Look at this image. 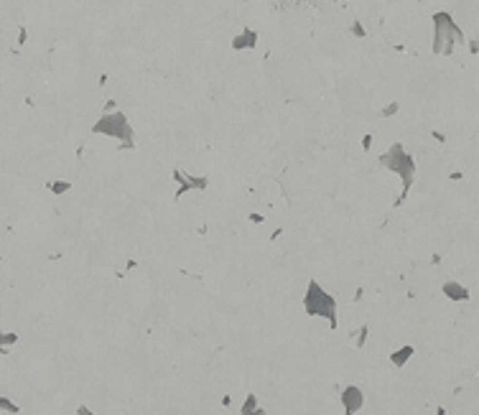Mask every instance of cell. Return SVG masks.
I'll return each instance as SVG.
<instances>
[{
    "instance_id": "6da1fadb",
    "label": "cell",
    "mask_w": 479,
    "mask_h": 415,
    "mask_svg": "<svg viewBox=\"0 0 479 415\" xmlns=\"http://www.w3.org/2000/svg\"><path fill=\"white\" fill-rule=\"evenodd\" d=\"M380 166L387 168V171H395L400 178H403V191H400V199L395 201V207H400L408 199V191H410V186H413V181H416V161H413V155H408L400 143H393V145H390V151L380 155Z\"/></svg>"
},
{
    "instance_id": "7a4b0ae2",
    "label": "cell",
    "mask_w": 479,
    "mask_h": 415,
    "mask_svg": "<svg viewBox=\"0 0 479 415\" xmlns=\"http://www.w3.org/2000/svg\"><path fill=\"white\" fill-rule=\"evenodd\" d=\"M464 31L454 23L451 13L439 10L433 13V54L436 56H451L456 43H464Z\"/></svg>"
},
{
    "instance_id": "3957f363",
    "label": "cell",
    "mask_w": 479,
    "mask_h": 415,
    "mask_svg": "<svg viewBox=\"0 0 479 415\" xmlns=\"http://www.w3.org/2000/svg\"><path fill=\"white\" fill-rule=\"evenodd\" d=\"M92 132L95 135H107V138H115L122 143V148H133L135 145V140H133V125L125 112L120 110H113V112H105L102 117H99L95 125H92Z\"/></svg>"
},
{
    "instance_id": "277c9868",
    "label": "cell",
    "mask_w": 479,
    "mask_h": 415,
    "mask_svg": "<svg viewBox=\"0 0 479 415\" xmlns=\"http://www.w3.org/2000/svg\"><path fill=\"white\" fill-rule=\"evenodd\" d=\"M304 311L308 316H321L331 323V329H337V301L331 293H326L316 280H311L304 296Z\"/></svg>"
},
{
    "instance_id": "5b68a950",
    "label": "cell",
    "mask_w": 479,
    "mask_h": 415,
    "mask_svg": "<svg viewBox=\"0 0 479 415\" xmlns=\"http://www.w3.org/2000/svg\"><path fill=\"white\" fill-rule=\"evenodd\" d=\"M173 181H176V196H179V199H181L184 194H189L192 189H207V186H209V181H207V178L189 176V173L179 171V168L173 171Z\"/></svg>"
},
{
    "instance_id": "8992f818",
    "label": "cell",
    "mask_w": 479,
    "mask_h": 415,
    "mask_svg": "<svg viewBox=\"0 0 479 415\" xmlns=\"http://www.w3.org/2000/svg\"><path fill=\"white\" fill-rule=\"evenodd\" d=\"M362 405H364V392L357 385H347V387L342 390V408H344V413H347V415L360 413Z\"/></svg>"
},
{
    "instance_id": "52a82bcc",
    "label": "cell",
    "mask_w": 479,
    "mask_h": 415,
    "mask_svg": "<svg viewBox=\"0 0 479 415\" xmlns=\"http://www.w3.org/2000/svg\"><path fill=\"white\" fill-rule=\"evenodd\" d=\"M258 41H260V33L255 31V28H242L237 36L232 38L230 46L235 49V51H248V49H255V46H258Z\"/></svg>"
},
{
    "instance_id": "ba28073f",
    "label": "cell",
    "mask_w": 479,
    "mask_h": 415,
    "mask_svg": "<svg viewBox=\"0 0 479 415\" xmlns=\"http://www.w3.org/2000/svg\"><path fill=\"white\" fill-rule=\"evenodd\" d=\"M441 290L449 301H469V290H466L461 283H456V280H446Z\"/></svg>"
},
{
    "instance_id": "9c48e42d",
    "label": "cell",
    "mask_w": 479,
    "mask_h": 415,
    "mask_svg": "<svg viewBox=\"0 0 479 415\" xmlns=\"http://www.w3.org/2000/svg\"><path fill=\"white\" fill-rule=\"evenodd\" d=\"M413 354H416V349L408 344V346H403V349H395L393 354H390V362H393V367H405Z\"/></svg>"
},
{
    "instance_id": "30bf717a",
    "label": "cell",
    "mask_w": 479,
    "mask_h": 415,
    "mask_svg": "<svg viewBox=\"0 0 479 415\" xmlns=\"http://www.w3.org/2000/svg\"><path fill=\"white\" fill-rule=\"evenodd\" d=\"M240 415H265V410L260 408V402H258V397H255L252 392L245 397L242 408H240Z\"/></svg>"
},
{
    "instance_id": "8fae6325",
    "label": "cell",
    "mask_w": 479,
    "mask_h": 415,
    "mask_svg": "<svg viewBox=\"0 0 479 415\" xmlns=\"http://www.w3.org/2000/svg\"><path fill=\"white\" fill-rule=\"evenodd\" d=\"M18 344V334L16 331H0V354H8L10 346Z\"/></svg>"
},
{
    "instance_id": "7c38bea8",
    "label": "cell",
    "mask_w": 479,
    "mask_h": 415,
    "mask_svg": "<svg viewBox=\"0 0 479 415\" xmlns=\"http://www.w3.org/2000/svg\"><path fill=\"white\" fill-rule=\"evenodd\" d=\"M49 191L57 194V196H64L66 191H72V181H51L49 184Z\"/></svg>"
},
{
    "instance_id": "4fadbf2b",
    "label": "cell",
    "mask_w": 479,
    "mask_h": 415,
    "mask_svg": "<svg viewBox=\"0 0 479 415\" xmlns=\"http://www.w3.org/2000/svg\"><path fill=\"white\" fill-rule=\"evenodd\" d=\"M0 410H5V413H13V415H18V405H16V402L13 400H8V397H3V395H0Z\"/></svg>"
},
{
    "instance_id": "5bb4252c",
    "label": "cell",
    "mask_w": 479,
    "mask_h": 415,
    "mask_svg": "<svg viewBox=\"0 0 479 415\" xmlns=\"http://www.w3.org/2000/svg\"><path fill=\"white\" fill-rule=\"evenodd\" d=\"M367 331H370V329L362 326L357 334H354V344H357V346H364V341H367Z\"/></svg>"
},
{
    "instance_id": "9a60e30c",
    "label": "cell",
    "mask_w": 479,
    "mask_h": 415,
    "mask_svg": "<svg viewBox=\"0 0 479 415\" xmlns=\"http://www.w3.org/2000/svg\"><path fill=\"white\" fill-rule=\"evenodd\" d=\"M352 36H357V38H364L367 36V31H364V26L360 23V20H354V23H352Z\"/></svg>"
},
{
    "instance_id": "2e32d148",
    "label": "cell",
    "mask_w": 479,
    "mask_h": 415,
    "mask_svg": "<svg viewBox=\"0 0 479 415\" xmlns=\"http://www.w3.org/2000/svg\"><path fill=\"white\" fill-rule=\"evenodd\" d=\"M398 110H400V105H398V102H390V105H385V107H383V117H390V115H395Z\"/></svg>"
},
{
    "instance_id": "e0dca14e",
    "label": "cell",
    "mask_w": 479,
    "mask_h": 415,
    "mask_svg": "<svg viewBox=\"0 0 479 415\" xmlns=\"http://www.w3.org/2000/svg\"><path fill=\"white\" fill-rule=\"evenodd\" d=\"M77 415H97V413H92L87 405H79V408H77Z\"/></svg>"
},
{
    "instance_id": "ac0fdd59",
    "label": "cell",
    "mask_w": 479,
    "mask_h": 415,
    "mask_svg": "<svg viewBox=\"0 0 479 415\" xmlns=\"http://www.w3.org/2000/svg\"><path fill=\"white\" fill-rule=\"evenodd\" d=\"M362 148H364V151L372 148V135H364V138H362Z\"/></svg>"
},
{
    "instance_id": "d6986e66",
    "label": "cell",
    "mask_w": 479,
    "mask_h": 415,
    "mask_svg": "<svg viewBox=\"0 0 479 415\" xmlns=\"http://www.w3.org/2000/svg\"><path fill=\"white\" fill-rule=\"evenodd\" d=\"M113 110H117V102H115V99H107V102H105V112H113Z\"/></svg>"
},
{
    "instance_id": "ffe728a7",
    "label": "cell",
    "mask_w": 479,
    "mask_h": 415,
    "mask_svg": "<svg viewBox=\"0 0 479 415\" xmlns=\"http://www.w3.org/2000/svg\"><path fill=\"white\" fill-rule=\"evenodd\" d=\"M26 38H28V33H26V28H20V31H18V43H26Z\"/></svg>"
},
{
    "instance_id": "44dd1931",
    "label": "cell",
    "mask_w": 479,
    "mask_h": 415,
    "mask_svg": "<svg viewBox=\"0 0 479 415\" xmlns=\"http://www.w3.org/2000/svg\"><path fill=\"white\" fill-rule=\"evenodd\" d=\"M469 51H472V54H477V51H479V49H477V41H474V38L469 41Z\"/></svg>"
},
{
    "instance_id": "7402d4cb",
    "label": "cell",
    "mask_w": 479,
    "mask_h": 415,
    "mask_svg": "<svg viewBox=\"0 0 479 415\" xmlns=\"http://www.w3.org/2000/svg\"><path fill=\"white\" fill-rule=\"evenodd\" d=\"M436 415H449V413H446V410H443V408H439V410H436Z\"/></svg>"
},
{
    "instance_id": "603a6c76",
    "label": "cell",
    "mask_w": 479,
    "mask_h": 415,
    "mask_svg": "<svg viewBox=\"0 0 479 415\" xmlns=\"http://www.w3.org/2000/svg\"><path fill=\"white\" fill-rule=\"evenodd\" d=\"M418 3H423V0H418Z\"/></svg>"
}]
</instances>
